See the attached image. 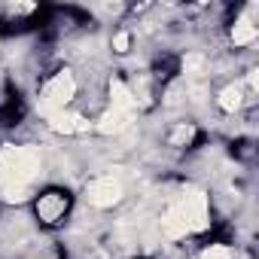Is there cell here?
<instances>
[{"mask_svg":"<svg viewBox=\"0 0 259 259\" xmlns=\"http://www.w3.org/2000/svg\"><path fill=\"white\" fill-rule=\"evenodd\" d=\"M43 116H46L52 132H61V135H73V132H85V128H89V122L82 116L67 113V110H46Z\"/></svg>","mask_w":259,"mask_h":259,"instance_id":"obj_5","label":"cell"},{"mask_svg":"<svg viewBox=\"0 0 259 259\" xmlns=\"http://www.w3.org/2000/svg\"><path fill=\"white\" fill-rule=\"evenodd\" d=\"M64 207H67V201H64V195H58V192H49V195H43L40 198V220H46V223H52V220H58L61 213H64Z\"/></svg>","mask_w":259,"mask_h":259,"instance_id":"obj_8","label":"cell"},{"mask_svg":"<svg viewBox=\"0 0 259 259\" xmlns=\"http://www.w3.org/2000/svg\"><path fill=\"white\" fill-rule=\"evenodd\" d=\"M232 40H235V46H247V43H253V40H256V25H250L247 19L238 22V25L232 28Z\"/></svg>","mask_w":259,"mask_h":259,"instance_id":"obj_10","label":"cell"},{"mask_svg":"<svg viewBox=\"0 0 259 259\" xmlns=\"http://www.w3.org/2000/svg\"><path fill=\"white\" fill-rule=\"evenodd\" d=\"M192 125H180V128H174V132H171V144L174 147H183V144H189L192 141Z\"/></svg>","mask_w":259,"mask_h":259,"instance_id":"obj_12","label":"cell"},{"mask_svg":"<svg viewBox=\"0 0 259 259\" xmlns=\"http://www.w3.org/2000/svg\"><path fill=\"white\" fill-rule=\"evenodd\" d=\"M201 259H232V250H229V247H220V244H217V247L204 250V256H201Z\"/></svg>","mask_w":259,"mask_h":259,"instance_id":"obj_13","label":"cell"},{"mask_svg":"<svg viewBox=\"0 0 259 259\" xmlns=\"http://www.w3.org/2000/svg\"><path fill=\"white\" fill-rule=\"evenodd\" d=\"M162 232H165L168 238H183V235L189 232V226L183 223V217H180L177 207H171V210L165 213V220H162Z\"/></svg>","mask_w":259,"mask_h":259,"instance_id":"obj_9","label":"cell"},{"mask_svg":"<svg viewBox=\"0 0 259 259\" xmlns=\"http://www.w3.org/2000/svg\"><path fill=\"white\" fill-rule=\"evenodd\" d=\"M128 46H132V34H119V37L113 40V49H116V52H128Z\"/></svg>","mask_w":259,"mask_h":259,"instance_id":"obj_14","label":"cell"},{"mask_svg":"<svg viewBox=\"0 0 259 259\" xmlns=\"http://www.w3.org/2000/svg\"><path fill=\"white\" fill-rule=\"evenodd\" d=\"M220 107H223L226 113H235V110L241 107V89H238V85H226V89L220 92Z\"/></svg>","mask_w":259,"mask_h":259,"instance_id":"obj_11","label":"cell"},{"mask_svg":"<svg viewBox=\"0 0 259 259\" xmlns=\"http://www.w3.org/2000/svg\"><path fill=\"white\" fill-rule=\"evenodd\" d=\"M174 207L180 210V217H183V223L189 226V232H201V229L207 226V195H204V192L192 189V192H186Z\"/></svg>","mask_w":259,"mask_h":259,"instance_id":"obj_3","label":"cell"},{"mask_svg":"<svg viewBox=\"0 0 259 259\" xmlns=\"http://www.w3.org/2000/svg\"><path fill=\"white\" fill-rule=\"evenodd\" d=\"M40 171V153L34 147H4L0 150V186L7 201H25L28 183Z\"/></svg>","mask_w":259,"mask_h":259,"instance_id":"obj_1","label":"cell"},{"mask_svg":"<svg viewBox=\"0 0 259 259\" xmlns=\"http://www.w3.org/2000/svg\"><path fill=\"white\" fill-rule=\"evenodd\" d=\"M119 198H122V183L116 177H98L89 186V201L95 207H113Z\"/></svg>","mask_w":259,"mask_h":259,"instance_id":"obj_4","label":"cell"},{"mask_svg":"<svg viewBox=\"0 0 259 259\" xmlns=\"http://www.w3.org/2000/svg\"><path fill=\"white\" fill-rule=\"evenodd\" d=\"M110 101H113V104H110L113 110L135 116V95L128 92V85H125V82H119V79H113V82H110Z\"/></svg>","mask_w":259,"mask_h":259,"instance_id":"obj_6","label":"cell"},{"mask_svg":"<svg viewBox=\"0 0 259 259\" xmlns=\"http://www.w3.org/2000/svg\"><path fill=\"white\" fill-rule=\"evenodd\" d=\"M128 122H132V116L128 113H119V110H107L101 119H98V132L101 135H119V132H125L128 128Z\"/></svg>","mask_w":259,"mask_h":259,"instance_id":"obj_7","label":"cell"},{"mask_svg":"<svg viewBox=\"0 0 259 259\" xmlns=\"http://www.w3.org/2000/svg\"><path fill=\"white\" fill-rule=\"evenodd\" d=\"M76 95V82L67 70L55 73L46 85H43V98H40V113L46 110H64V104Z\"/></svg>","mask_w":259,"mask_h":259,"instance_id":"obj_2","label":"cell"}]
</instances>
